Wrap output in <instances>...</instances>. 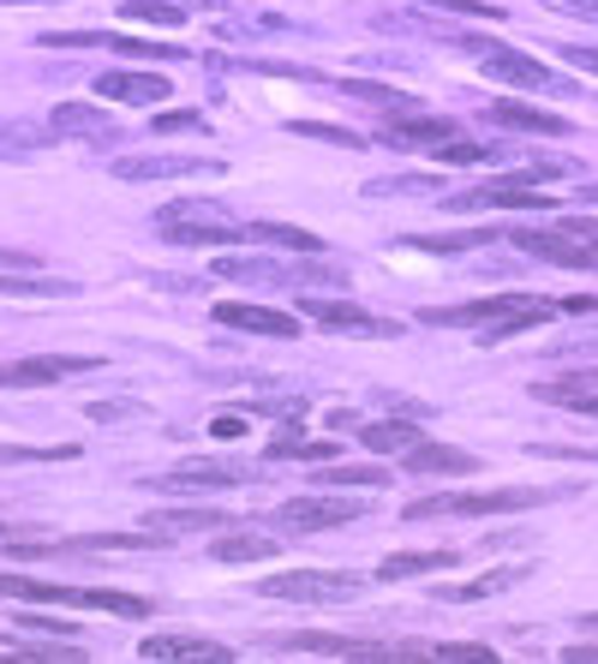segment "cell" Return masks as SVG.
I'll list each match as a JSON object with an SVG mask.
<instances>
[{
	"mask_svg": "<svg viewBox=\"0 0 598 664\" xmlns=\"http://www.w3.org/2000/svg\"><path fill=\"white\" fill-rule=\"evenodd\" d=\"M556 491H539V485H497V491H443V497H413L407 503V521H431V515H497V509H532L551 503Z\"/></svg>",
	"mask_w": 598,
	"mask_h": 664,
	"instance_id": "cell-1",
	"label": "cell"
},
{
	"mask_svg": "<svg viewBox=\"0 0 598 664\" xmlns=\"http://www.w3.org/2000/svg\"><path fill=\"white\" fill-rule=\"evenodd\" d=\"M156 228H162L168 246H234V240H246V228H239L234 215H222L215 203H203V198L168 203V210L156 215Z\"/></svg>",
	"mask_w": 598,
	"mask_h": 664,
	"instance_id": "cell-2",
	"label": "cell"
},
{
	"mask_svg": "<svg viewBox=\"0 0 598 664\" xmlns=\"http://www.w3.org/2000/svg\"><path fill=\"white\" fill-rule=\"evenodd\" d=\"M360 574H329V569H288V574H270L258 581L263 598H294V605H341V598L360 593Z\"/></svg>",
	"mask_w": 598,
	"mask_h": 664,
	"instance_id": "cell-3",
	"label": "cell"
},
{
	"mask_svg": "<svg viewBox=\"0 0 598 664\" xmlns=\"http://www.w3.org/2000/svg\"><path fill=\"white\" fill-rule=\"evenodd\" d=\"M168 545V533H84V539H36V545H12L19 557H96V551H150Z\"/></svg>",
	"mask_w": 598,
	"mask_h": 664,
	"instance_id": "cell-4",
	"label": "cell"
},
{
	"mask_svg": "<svg viewBox=\"0 0 598 664\" xmlns=\"http://www.w3.org/2000/svg\"><path fill=\"white\" fill-rule=\"evenodd\" d=\"M515 246L544 264H563V270H598V246L563 234V228H515Z\"/></svg>",
	"mask_w": 598,
	"mask_h": 664,
	"instance_id": "cell-5",
	"label": "cell"
},
{
	"mask_svg": "<svg viewBox=\"0 0 598 664\" xmlns=\"http://www.w3.org/2000/svg\"><path fill=\"white\" fill-rule=\"evenodd\" d=\"M72 372H96V360H84V353H36V360H7V365H0V389H48V383H60Z\"/></svg>",
	"mask_w": 598,
	"mask_h": 664,
	"instance_id": "cell-6",
	"label": "cell"
},
{
	"mask_svg": "<svg viewBox=\"0 0 598 664\" xmlns=\"http://www.w3.org/2000/svg\"><path fill=\"white\" fill-rule=\"evenodd\" d=\"M384 138L389 144H413V150H437V144H449V138H461V126H455L449 114H419L413 102H407V108H389Z\"/></svg>",
	"mask_w": 598,
	"mask_h": 664,
	"instance_id": "cell-7",
	"label": "cell"
},
{
	"mask_svg": "<svg viewBox=\"0 0 598 664\" xmlns=\"http://www.w3.org/2000/svg\"><path fill=\"white\" fill-rule=\"evenodd\" d=\"M473 55H485V67L497 72V79L508 84H527V91H556V72L544 67V60H532V55H520V48H503V43H485V36H473Z\"/></svg>",
	"mask_w": 598,
	"mask_h": 664,
	"instance_id": "cell-8",
	"label": "cell"
},
{
	"mask_svg": "<svg viewBox=\"0 0 598 664\" xmlns=\"http://www.w3.org/2000/svg\"><path fill=\"white\" fill-rule=\"evenodd\" d=\"M443 203L473 215V210H551L556 198H544V191H532V186H515V180H491V186H473V191H455V198H443Z\"/></svg>",
	"mask_w": 598,
	"mask_h": 664,
	"instance_id": "cell-9",
	"label": "cell"
},
{
	"mask_svg": "<svg viewBox=\"0 0 598 664\" xmlns=\"http://www.w3.org/2000/svg\"><path fill=\"white\" fill-rule=\"evenodd\" d=\"M215 324L246 329V336H275V341H294V336H300V312H275V305H246V300H222V305H215Z\"/></svg>",
	"mask_w": 598,
	"mask_h": 664,
	"instance_id": "cell-10",
	"label": "cell"
},
{
	"mask_svg": "<svg viewBox=\"0 0 598 664\" xmlns=\"http://www.w3.org/2000/svg\"><path fill=\"white\" fill-rule=\"evenodd\" d=\"M365 515L360 497H294V503L275 509L282 527H300V533H317V527H341V521Z\"/></svg>",
	"mask_w": 598,
	"mask_h": 664,
	"instance_id": "cell-11",
	"label": "cell"
},
{
	"mask_svg": "<svg viewBox=\"0 0 598 664\" xmlns=\"http://www.w3.org/2000/svg\"><path fill=\"white\" fill-rule=\"evenodd\" d=\"M532 293H485V300L473 305H431L425 324H443V329H473V324H497V317H508L515 305H527Z\"/></svg>",
	"mask_w": 598,
	"mask_h": 664,
	"instance_id": "cell-12",
	"label": "cell"
},
{
	"mask_svg": "<svg viewBox=\"0 0 598 664\" xmlns=\"http://www.w3.org/2000/svg\"><path fill=\"white\" fill-rule=\"evenodd\" d=\"M48 126H55L60 138H84V144H120V126H114L96 102H60V108L48 114Z\"/></svg>",
	"mask_w": 598,
	"mask_h": 664,
	"instance_id": "cell-13",
	"label": "cell"
},
{
	"mask_svg": "<svg viewBox=\"0 0 598 664\" xmlns=\"http://www.w3.org/2000/svg\"><path fill=\"white\" fill-rule=\"evenodd\" d=\"M222 162L210 156H120L114 174L120 180H186V174H215Z\"/></svg>",
	"mask_w": 598,
	"mask_h": 664,
	"instance_id": "cell-14",
	"label": "cell"
},
{
	"mask_svg": "<svg viewBox=\"0 0 598 664\" xmlns=\"http://www.w3.org/2000/svg\"><path fill=\"white\" fill-rule=\"evenodd\" d=\"M96 96L102 102H168L174 84L162 79V72H96Z\"/></svg>",
	"mask_w": 598,
	"mask_h": 664,
	"instance_id": "cell-15",
	"label": "cell"
},
{
	"mask_svg": "<svg viewBox=\"0 0 598 664\" xmlns=\"http://www.w3.org/2000/svg\"><path fill=\"white\" fill-rule=\"evenodd\" d=\"M246 474H239L234 462H186L174 467L168 479H156V491H174V497H203V491H222V485H239Z\"/></svg>",
	"mask_w": 598,
	"mask_h": 664,
	"instance_id": "cell-16",
	"label": "cell"
},
{
	"mask_svg": "<svg viewBox=\"0 0 598 664\" xmlns=\"http://www.w3.org/2000/svg\"><path fill=\"white\" fill-rule=\"evenodd\" d=\"M300 312L317 317V324H329V329H360V336H401V324H389V317H372V312H360V305H348V300H300Z\"/></svg>",
	"mask_w": 598,
	"mask_h": 664,
	"instance_id": "cell-17",
	"label": "cell"
},
{
	"mask_svg": "<svg viewBox=\"0 0 598 664\" xmlns=\"http://www.w3.org/2000/svg\"><path fill=\"white\" fill-rule=\"evenodd\" d=\"M288 653H329V659H396L384 641H353V634H294Z\"/></svg>",
	"mask_w": 598,
	"mask_h": 664,
	"instance_id": "cell-18",
	"label": "cell"
},
{
	"mask_svg": "<svg viewBox=\"0 0 598 664\" xmlns=\"http://www.w3.org/2000/svg\"><path fill=\"white\" fill-rule=\"evenodd\" d=\"M491 120L497 126H515V132H539V138H568L575 126L551 108H527V102H491Z\"/></svg>",
	"mask_w": 598,
	"mask_h": 664,
	"instance_id": "cell-19",
	"label": "cell"
},
{
	"mask_svg": "<svg viewBox=\"0 0 598 664\" xmlns=\"http://www.w3.org/2000/svg\"><path fill=\"white\" fill-rule=\"evenodd\" d=\"M401 462H407V474H473L479 455L455 450V443H425V438H419Z\"/></svg>",
	"mask_w": 598,
	"mask_h": 664,
	"instance_id": "cell-20",
	"label": "cell"
},
{
	"mask_svg": "<svg viewBox=\"0 0 598 664\" xmlns=\"http://www.w3.org/2000/svg\"><path fill=\"white\" fill-rule=\"evenodd\" d=\"M246 240L275 246V252H300V258H317V252H324V240H317L312 228H294V222H246Z\"/></svg>",
	"mask_w": 598,
	"mask_h": 664,
	"instance_id": "cell-21",
	"label": "cell"
},
{
	"mask_svg": "<svg viewBox=\"0 0 598 664\" xmlns=\"http://www.w3.org/2000/svg\"><path fill=\"white\" fill-rule=\"evenodd\" d=\"M138 653L144 659H234L222 641H203V634H150Z\"/></svg>",
	"mask_w": 598,
	"mask_h": 664,
	"instance_id": "cell-22",
	"label": "cell"
},
{
	"mask_svg": "<svg viewBox=\"0 0 598 664\" xmlns=\"http://www.w3.org/2000/svg\"><path fill=\"white\" fill-rule=\"evenodd\" d=\"M67 605L79 610H114V617H150L138 593H114V586H67Z\"/></svg>",
	"mask_w": 598,
	"mask_h": 664,
	"instance_id": "cell-23",
	"label": "cell"
},
{
	"mask_svg": "<svg viewBox=\"0 0 598 664\" xmlns=\"http://www.w3.org/2000/svg\"><path fill=\"white\" fill-rule=\"evenodd\" d=\"M329 455H341V438H300V431L270 438V462H329Z\"/></svg>",
	"mask_w": 598,
	"mask_h": 664,
	"instance_id": "cell-24",
	"label": "cell"
},
{
	"mask_svg": "<svg viewBox=\"0 0 598 664\" xmlns=\"http://www.w3.org/2000/svg\"><path fill=\"white\" fill-rule=\"evenodd\" d=\"M419 438H425V431L407 426V419H372V426L360 431V443H365L372 455H407Z\"/></svg>",
	"mask_w": 598,
	"mask_h": 664,
	"instance_id": "cell-25",
	"label": "cell"
},
{
	"mask_svg": "<svg viewBox=\"0 0 598 664\" xmlns=\"http://www.w3.org/2000/svg\"><path fill=\"white\" fill-rule=\"evenodd\" d=\"M227 509H210V503H192V509H174V515H150L156 533H222L227 527Z\"/></svg>",
	"mask_w": 598,
	"mask_h": 664,
	"instance_id": "cell-26",
	"label": "cell"
},
{
	"mask_svg": "<svg viewBox=\"0 0 598 664\" xmlns=\"http://www.w3.org/2000/svg\"><path fill=\"white\" fill-rule=\"evenodd\" d=\"M215 276H227V282H294V270L263 258H215Z\"/></svg>",
	"mask_w": 598,
	"mask_h": 664,
	"instance_id": "cell-27",
	"label": "cell"
},
{
	"mask_svg": "<svg viewBox=\"0 0 598 664\" xmlns=\"http://www.w3.org/2000/svg\"><path fill=\"white\" fill-rule=\"evenodd\" d=\"M443 563H455V551H401V557H389V563L377 569V581H407V574H431Z\"/></svg>",
	"mask_w": 598,
	"mask_h": 664,
	"instance_id": "cell-28",
	"label": "cell"
},
{
	"mask_svg": "<svg viewBox=\"0 0 598 664\" xmlns=\"http://www.w3.org/2000/svg\"><path fill=\"white\" fill-rule=\"evenodd\" d=\"M520 581V569H491V574H479V581H467V586H431V598H485V593H503V586H515Z\"/></svg>",
	"mask_w": 598,
	"mask_h": 664,
	"instance_id": "cell-29",
	"label": "cell"
},
{
	"mask_svg": "<svg viewBox=\"0 0 598 664\" xmlns=\"http://www.w3.org/2000/svg\"><path fill=\"white\" fill-rule=\"evenodd\" d=\"M215 557H222V563H258V557H275V539H246V533H234V539H215Z\"/></svg>",
	"mask_w": 598,
	"mask_h": 664,
	"instance_id": "cell-30",
	"label": "cell"
},
{
	"mask_svg": "<svg viewBox=\"0 0 598 664\" xmlns=\"http://www.w3.org/2000/svg\"><path fill=\"white\" fill-rule=\"evenodd\" d=\"M425 156H437V162H455V168H467V162H497V150L473 144V138H449V144L425 150Z\"/></svg>",
	"mask_w": 598,
	"mask_h": 664,
	"instance_id": "cell-31",
	"label": "cell"
},
{
	"mask_svg": "<svg viewBox=\"0 0 598 664\" xmlns=\"http://www.w3.org/2000/svg\"><path fill=\"white\" fill-rule=\"evenodd\" d=\"M126 19L132 24H186V7H168V0H132V7H126Z\"/></svg>",
	"mask_w": 598,
	"mask_h": 664,
	"instance_id": "cell-32",
	"label": "cell"
},
{
	"mask_svg": "<svg viewBox=\"0 0 598 664\" xmlns=\"http://www.w3.org/2000/svg\"><path fill=\"white\" fill-rule=\"evenodd\" d=\"M288 132H300V138H324V144H341V150H360V132H348V126H324V120H288Z\"/></svg>",
	"mask_w": 598,
	"mask_h": 664,
	"instance_id": "cell-33",
	"label": "cell"
},
{
	"mask_svg": "<svg viewBox=\"0 0 598 664\" xmlns=\"http://www.w3.org/2000/svg\"><path fill=\"white\" fill-rule=\"evenodd\" d=\"M150 126H156V138H174V132H210L198 108H168V114H156Z\"/></svg>",
	"mask_w": 598,
	"mask_h": 664,
	"instance_id": "cell-34",
	"label": "cell"
},
{
	"mask_svg": "<svg viewBox=\"0 0 598 664\" xmlns=\"http://www.w3.org/2000/svg\"><path fill=\"white\" fill-rule=\"evenodd\" d=\"M563 174H568V162L539 156V162H520V168L508 174V180H515V186H544V180H563Z\"/></svg>",
	"mask_w": 598,
	"mask_h": 664,
	"instance_id": "cell-35",
	"label": "cell"
},
{
	"mask_svg": "<svg viewBox=\"0 0 598 664\" xmlns=\"http://www.w3.org/2000/svg\"><path fill=\"white\" fill-rule=\"evenodd\" d=\"M348 96H365V102H377V108H407V91H389V84H372V79H348Z\"/></svg>",
	"mask_w": 598,
	"mask_h": 664,
	"instance_id": "cell-36",
	"label": "cell"
},
{
	"mask_svg": "<svg viewBox=\"0 0 598 664\" xmlns=\"http://www.w3.org/2000/svg\"><path fill=\"white\" fill-rule=\"evenodd\" d=\"M0 293H24V300H48V293H72V282H43V276H0Z\"/></svg>",
	"mask_w": 598,
	"mask_h": 664,
	"instance_id": "cell-37",
	"label": "cell"
},
{
	"mask_svg": "<svg viewBox=\"0 0 598 664\" xmlns=\"http://www.w3.org/2000/svg\"><path fill=\"white\" fill-rule=\"evenodd\" d=\"M72 443H60V450H24V443H0V462H72Z\"/></svg>",
	"mask_w": 598,
	"mask_h": 664,
	"instance_id": "cell-38",
	"label": "cell"
},
{
	"mask_svg": "<svg viewBox=\"0 0 598 664\" xmlns=\"http://www.w3.org/2000/svg\"><path fill=\"white\" fill-rule=\"evenodd\" d=\"M317 485H384V467H324Z\"/></svg>",
	"mask_w": 598,
	"mask_h": 664,
	"instance_id": "cell-39",
	"label": "cell"
},
{
	"mask_svg": "<svg viewBox=\"0 0 598 664\" xmlns=\"http://www.w3.org/2000/svg\"><path fill=\"white\" fill-rule=\"evenodd\" d=\"M539 395H544V401H563V407H581V413H593V419H598V395H581L575 383H544Z\"/></svg>",
	"mask_w": 598,
	"mask_h": 664,
	"instance_id": "cell-40",
	"label": "cell"
},
{
	"mask_svg": "<svg viewBox=\"0 0 598 664\" xmlns=\"http://www.w3.org/2000/svg\"><path fill=\"white\" fill-rule=\"evenodd\" d=\"M431 659H449V664H485V659H491V646H479V641H449V646H431Z\"/></svg>",
	"mask_w": 598,
	"mask_h": 664,
	"instance_id": "cell-41",
	"label": "cell"
},
{
	"mask_svg": "<svg viewBox=\"0 0 598 664\" xmlns=\"http://www.w3.org/2000/svg\"><path fill=\"white\" fill-rule=\"evenodd\" d=\"M443 12H461V19H503V7H485V0H431Z\"/></svg>",
	"mask_w": 598,
	"mask_h": 664,
	"instance_id": "cell-42",
	"label": "cell"
},
{
	"mask_svg": "<svg viewBox=\"0 0 598 664\" xmlns=\"http://www.w3.org/2000/svg\"><path fill=\"white\" fill-rule=\"evenodd\" d=\"M12 629H31V634H67L72 622H60V617H12Z\"/></svg>",
	"mask_w": 598,
	"mask_h": 664,
	"instance_id": "cell-43",
	"label": "cell"
},
{
	"mask_svg": "<svg viewBox=\"0 0 598 664\" xmlns=\"http://www.w3.org/2000/svg\"><path fill=\"white\" fill-rule=\"evenodd\" d=\"M556 55H568V67L581 72H598V48H556Z\"/></svg>",
	"mask_w": 598,
	"mask_h": 664,
	"instance_id": "cell-44",
	"label": "cell"
},
{
	"mask_svg": "<svg viewBox=\"0 0 598 664\" xmlns=\"http://www.w3.org/2000/svg\"><path fill=\"white\" fill-rule=\"evenodd\" d=\"M0 270H36V258H31V252H12V246H0Z\"/></svg>",
	"mask_w": 598,
	"mask_h": 664,
	"instance_id": "cell-45",
	"label": "cell"
},
{
	"mask_svg": "<svg viewBox=\"0 0 598 664\" xmlns=\"http://www.w3.org/2000/svg\"><path fill=\"white\" fill-rule=\"evenodd\" d=\"M210 431H215V438H227V443H234V438H246V426H239V419H234V413H222V419H215V426H210Z\"/></svg>",
	"mask_w": 598,
	"mask_h": 664,
	"instance_id": "cell-46",
	"label": "cell"
},
{
	"mask_svg": "<svg viewBox=\"0 0 598 664\" xmlns=\"http://www.w3.org/2000/svg\"><path fill=\"white\" fill-rule=\"evenodd\" d=\"M563 659H568V664H598V646H593V641H581V646H568Z\"/></svg>",
	"mask_w": 598,
	"mask_h": 664,
	"instance_id": "cell-47",
	"label": "cell"
},
{
	"mask_svg": "<svg viewBox=\"0 0 598 664\" xmlns=\"http://www.w3.org/2000/svg\"><path fill=\"white\" fill-rule=\"evenodd\" d=\"M581 629H587V634H598V610H593V617H587V622H581Z\"/></svg>",
	"mask_w": 598,
	"mask_h": 664,
	"instance_id": "cell-48",
	"label": "cell"
},
{
	"mask_svg": "<svg viewBox=\"0 0 598 664\" xmlns=\"http://www.w3.org/2000/svg\"><path fill=\"white\" fill-rule=\"evenodd\" d=\"M587 203H598V186H587Z\"/></svg>",
	"mask_w": 598,
	"mask_h": 664,
	"instance_id": "cell-49",
	"label": "cell"
},
{
	"mask_svg": "<svg viewBox=\"0 0 598 664\" xmlns=\"http://www.w3.org/2000/svg\"><path fill=\"white\" fill-rule=\"evenodd\" d=\"M0 533H7V527H0Z\"/></svg>",
	"mask_w": 598,
	"mask_h": 664,
	"instance_id": "cell-50",
	"label": "cell"
}]
</instances>
